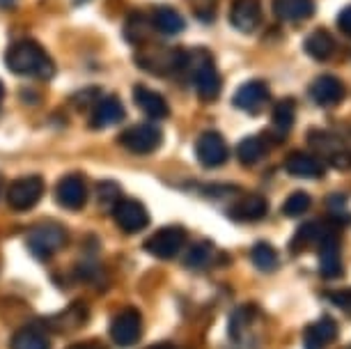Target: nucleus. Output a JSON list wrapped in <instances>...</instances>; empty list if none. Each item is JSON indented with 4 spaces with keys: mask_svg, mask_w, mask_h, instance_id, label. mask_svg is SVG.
Masks as SVG:
<instances>
[{
    "mask_svg": "<svg viewBox=\"0 0 351 349\" xmlns=\"http://www.w3.org/2000/svg\"><path fill=\"white\" fill-rule=\"evenodd\" d=\"M191 78H193V83H195V92H197V97H200V101L204 104L216 101L223 90V81L214 64V58H211L207 51H200V60H195V56H193Z\"/></svg>",
    "mask_w": 351,
    "mask_h": 349,
    "instance_id": "3",
    "label": "nucleus"
},
{
    "mask_svg": "<svg viewBox=\"0 0 351 349\" xmlns=\"http://www.w3.org/2000/svg\"><path fill=\"white\" fill-rule=\"evenodd\" d=\"M136 62L143 69L152 71V74H170L175 69H182L184 53L177 49H158V51H149V53H138Z\"/></svg>",
    "mask_w": 351,
    "mask_h": 349,
    "instance_id": "14",
    "label": "nucleus"
},
{
    "mask_svg": "<svg viewBox=\"0 0 351 349\" xmlns=\"http://www.w3.org/2000/svg\"><path fill=\"white\" fill-rule=\"evenodd\" d=\"M267 212H269L267 197L260 193H248L239 197V200L228 209V216L232 221H239V223H255L264 219Z\"/></svg>",
    "mask_w": 351,
    "mask_h": 349,
    "instance_id": "17",
    "label": "nucleus"
},
{
    "mask_svg": "<svg viewBox=\"0 0 351 349\" xmlns=\"http://www.w3.org/2000/svg\"><path fill=\"white\" fill-rule=\"evenodd\" d=\"M230 23L239 32H253L262 23V0H232Z\"/></svg>",
    "mask_w": 351,
    "mask_h": 349,
    "instance_id": "15",
    "label": "nucleus"
},
{
    "mask_svg": "<svg viewBox=\"0 0 351 349\" xmlns=\"http://www.w3.org/2000/svg\"><path fill=\"white\" fill-rule=\"evenodd\" d=\"M264 154H267V143L260 136H246L237 145V156L243 166H255L264 159Z\"/></svg>",
    "mask_w": 351,
    "mask_h": 349,
    "instance_id": "27",
    "label": "nucleus"
},
{
    "mask_svg": "<svg viewBox=\"0 0 351 349\" xmlns=\"http://www.w3.org/2000/svg\"><path fill=\"white\" fill-rule=\"evenodd\" d=\"M296 120V106L291 99H282L280 104L274 108V127L280 129L282 134L291 129V124Z\"/></svg>",
    "mask_w": 351,
    "mask_h": 349,
    "instance_id": "31",
    "label": "nucleus"
},
{
    "mask_svg": "<svg viewBox=\"0 0 351 349\" xmlns=\"http://www.w3.org/2000/svg\"><path fill=\"white\" fill-rule=\"evenodd\" d=\"M152 28L158 30L161 35H180L186 28V21H184V16L177 10L168 8V5H161L152 14Z\"/></svg>",
    "mask_w": 351,
    "mask_h": 349,
    "instance_id": "25",
    "label": "nucleus"
},
{
    "mask_svg": "<svg viewBox=\"0 0 351 349\" xmlns=\"http://www.w3.org/2000/svg\"><path fill=\"white\" fill-rule=\"evenodd\" d=\"M303 51L317 62H326L335 53V39L328 30H315L310 32L303 42Z\"/></svg>",
    "mask_w": 351,
    "mask_h": 349,
    "instance_id": "22",
    "label": "nucleus"
},
{
    "mask_svg": "<svg viewBox=\"0 0 351 349\" xmlns=\"http://www.w3.org/2000/svg\"><path fill=\"white\" fill-rule=\"evenodd\" d=\"M147 28H149L147 19L143 14H138V12H134L127 21V28H124V37H127L131 44H138V42H143L145 35H147Z\"/></svg>",
    "mask_w": 351,
    "mask_h": 349,
    "instance_id": "32",
    "label": "nucleus"
},
{
    "mask_svg": "<svg viewBox=\"0 0 351 349\" xmlns=\"http://www.w3.org/2000/svg\"><path fill=\"white\" fill-rule=\"evenodd\" d=\"M46 184L39 175H25L19 177L10 184L8 189V205L14 209V212H28L42 200Z\"/></svg>",
    "mask_w": 351,
    "mask_h": 349,
    "instance_id": "6",
    "label": "nucleus"
},
{
    "mask_svg": "<svg viewBox=\"0 0 351 349\" xmlns=\"http://www.w3.org/2000/svg\"><path fill=\"white\" fill-rule=\"evenodd\" d=\"M285 170L291 177H301V180H319V177H324V163L315 154L308 152H291L285 159Z\"/></svg>",
    "mask_w": 351,
    "mask_h": 349,
    "instance_id": "20",
    "label": "nucleus"
},
{
    "mask_svg": "<svg viewBox=\"0 0 351 349\" xmlns=\"http://www.w3.org/2000/svg\"><path fill=\"white\" fill-rule=\"evenodd\" d=\"M28 251L35 255L37 260H49L56 253H60L67 246V230L60 223H39L28 232Z\"/></svg>",
    "mask_w": 351,
    "mask_h": 349,
    "instance_id": "2",
    "label": "nucleus"
},
{
    "mask_svg": "<svg viewBox=\"0 0 351 349\" xmlns=\"http://www.w3.org/2000/svg\"><path fill=\"white\" fill-rule=\"evenodd\" d=\"M330 237H337L335 226H328V223L322 221L306 223L303 228L296 230L294 239H291V251L299 253V251H308V248H319Z\"/></svg>",
    "mask_w": 351,
    "mask_h": 349,
    "instance_id": "13",
    "label": "nucleus"
},
{
    "mask_svg": "<svg viewBox=\"0 0 351 349\" xmlns=\"http://www.w3.org/2000/svg\"><path fill=\"white\" fill-rule=\"evenodd\" d=\"M3 99H5V85L0 83V104H3Z\"/></svg>",
    "mask_w": 351,
    "mask_h": 349,
    "instance_id": "38",
    "label": "nucleus"
},
{
    "mask_svg": "<svg viewBox=\"0 0 351 349\" xmlns=\"http://www.w3.org/2000/svg\"><path fill=\"white\" fill-rule=\"evenodd\" d=\"M0 189H3V177H0Z\"/></svg>",
    "mask_w": 351,
    "mask_h": 349,
    "instance_id": "40",
    "label": "nucleus"
},
{
    "mask_svg": "<svg viewBox=\"0 0 351 349\" xmlns=\"http://www.w3.org/2000/svg\"><path fill=\"white\" fill-rule=\"evenodd\" d=\"M186 239L189 234L182 226H165L161 230H156L154 234H149L145 239L143 248L158 260H172L186 246Z\"/></svg>",
    "mask_w": 351,
    "mask_h": 349,
    "instance_id": "5",
    "label": "nucleus"
},
{
    "mask_svg": "<svg viewBox=\"0 0 351 349\" xmlns=\"http://www.w3.org/2000/svg\"><path fill=\"white\" fill-rule=\"evenodd\" d=\"M269 99H271V92H269L267 83L264 81H248L234 92L232 101H234V106L239 110H243V113L257 115L267 108Z\"/></svg>",
    "mask_w": 351,
    "mask_h": 349,
    "instance_id": "11",
    "label": "nucleus"
},
{
    "mask_svg": "<svg viewBox=\"0 0 351 349\" xmlns=\"http://www.w3.org/2000/svg\"><path fill=\"white\" fill-rule=\"evenodd\" d=\"M124 106L117 97H99L92 106V113H90V127L92 129H108V127H115L124 120Z\"/></svg>",
    "mask_w": 351,
    "mask_h": 349,
    "instance_id": "16",
    "label": "nucleus"
},
{
    "mask_svg": "<svg viewBox=\"0 0 351 349\" xmlns=\"http://www.w3.org/2000/svg\"><path fill=\"white\" fill-rule=\"evenodd\" d=\"M337 25H340V30L344 32V35L351 37V5L340 10V14H337Z\"/></svg>",
    "mask_w": 351,
    "mask_h": 349,
    "instance_id": "35",
    "label": "nucleus"
},
{
    "mask_svg": "<svg viewBox=\"0 0 351 349\" xmlns=\"http://www.w3.org/2000/svg\"><path fill=\"white\" fill-rule=\"evenodd\" d=\"M310 145L326 159L333 168H349L351 154L342 147L340 138L326 134V131H310Z\"/></svg>",
    "mask_w": 351,
    "mask_h": 349,
    "instance_id": "12",
    "label": "nucleus"
},
{
    "mask_svg": "<svg viewBox=\"0 0 351 349\" xmlns=\"http://www.w3.org/2000/svg\"><path fill=\"white\" fill-rule=\"evenodd\" d=\"M143 335V315L136 308H124L110 322V338L117 347H134Z\"/></svg>",
    "mask_w": 351,
    "mask_h": 349,
    "instance_id": "8",
    "label": "nucleus"
},
{
    "mask_svg": "<svg viewBox=\"0 0 351 349\" xmlns=\"http://www.w3.org/2000/svg\"><path fill=\"white\" fill-rule=\"evenodd\" d=\"M344 349H351V345H347V347H344Z\"/></svg>",
    "mask_w": 351,
    "mask_h": 349,
    "instance_id": "41",
    "label": "nucleus"
},
{
    "mask_svg": "<svg viewBox=\"0 0 351 349\" xmlns=\"http://www.w3.org/2000/svg\"><path fill=\"white\" fill-rule=\"evenodd\" d=\"M69 349H104V347H99L97 342H88V345H74V347H69Z\"/></svg>",
    "mask_w": 351,
    "mask_h": 349,
    "instance_id": "36",
    "label": "nucleus"
},
{
    "mask_svg": "<svg viewBox=\"0 0 351 349\" xmlns=\"http://www.w3.org/2000/svg\"><path fill=\"white\" fill-rule=\"evenodd\" d=\"M149 349H177V347H172V345H156V347H149Z\"/></svg>",
    "mask_w": 351,
    "mask_h": 349,
    "instance_id": "37",
    "label": "nucleus"
},
{
    "mask_svg": "<svg viewBox=\"0 0 351 349\" xmlns=\"http://www.w3.org/2000/svg\"><path fill=\"white\" fill-rule=\"evenodd\" d=\"M319 274L324 278H337L342 276V260H340V243L337 237H330L319 246Z\"/></svg>",
    "mask_w": 351,
    "mask_h": 349,
    "instance_id": "24",
    "label": "nucleus"
},
{
    "mask_svg": "<svg viewBox=\"0 0 351 349\" xmlns=\"http://www.w3.org/2000/svg\"><path fill=\"white\" fill-rule=\"evenodd\" d=\"M134 101L149 120H163V117L170 115V106L165 101V97L161 92L145 88V85H136L134 88Z\"/></svg>",
    "mask_w": 351,
    "mask_h": 349,
    "instance_id": "19",
    "label": "nucleus"
},
{
    "mask_svg": "<svg viewBox=\"0 0 351 349\" xmlns=\"http://www.w3.org/2000/svg\"><path fill=\"white\" fill-rule=\"evenodd\" d=\"M8 69L19 76H32V78H49L53 74V60L51 56L32 39H21L10 46L5 56Z\"/></svg>",
    "mask_w": 351,
    "mask_h": 349,
    "instance_id": "1",
    "label": "nucleus"
},
{
    "mask_svg": "<svg viewBox=\"0 0 351 349\" xmlns=\"http://www.w3.org/2000/svg\"><path fill=\"white\" fill-rule=\"evenodd\" d=\"M56 200L60 207L78 212V209H83L85 202H88V184L76 173L64 175L56 186Z\"/></svg>",
    "mask_w": 351,
    "mask_h": 349,
    "instance_id": "10",
    "label": "nucleus"
},
{
    "mask_svg": "<svg viewBox=\"0 0 351 349\" xmlns=\"http://www.w3.org/2000/svg\"><path fill=\"white\" fill-rule=\"evenodd\" d=\"M310 97H313V101L317 106L333 108L344 99V85L340 78H335L330 74L319 76V78H315L313 85H310Z\"/></svg>",
    "mask_w": 351,
    "mask_h": 349,
    "instance_id": "18",
    "label": "nucleus"
},
{
    "mask_svg": "<svg viewBox=\"0 0 351 349\" xmlns=\"http://www.w3.org/2000/svg\"><path fill=\"white\" fill-rule=\"evenodd\" d=\"M112 221L115 226L127 234H136L149 226V212L136 197H120V200L112 205Z\"/></svg>",
    "mask_w": 351,
    "mask_h": 349,
    "instance_id": "7",
    "label": "nucleus"
},
{
    "mask_svg": "<svg viewBox=\"0 0 351 349\" xmlns=\"http://www.w3.org/2000/svg\"><path fill=\"white\" fill-rule=\"evenodd\" d=\"M315 0H276L274 12L282 21H306L315 14Z\"/></svg>",
    "mask_w": 351,
    "mask_h": 349,
    "instance_id": "23",
    "label": "nucleus"
},
{
    "mask_svg": "<svg viewBox=\"0 0 351 349\" xmlns=\"http://www.w3.org/2000/svg\"><path fill=\"white\" fill-rule=\"evenodd\" d=\"M337 338V322L333 317H322L306 326L303 345L306 349H326Z\"/></svg>",
    "mask_w": 351,
    "mask_h": 349,
    "instance_id": "21",
    "label": "nucleus"
},
{
    "mask_svg": "<svg viewBox=\"0 0 351 349\" xmlns=\"http://www.w3.org/2000/svg\"><path fill=\"white\" fill-rule=\"evenodd\" d=\"M214 243L202 239L193 243V246L189 248L186 258H184V265H186L189 269H207L211 265V260H214Z\"/></svg>",
    "mask_w": 351,
    "mask_h": 349,
    "instance_id": "29",
    "label": "nucleus"
},
{
    "mask_svg": "<svg viewBox=\"0 0 351 349\" xmlns=\"http://www.w3.org/2000/svg\"><path fill=\"white\" fill-rule=\"evenodd\" d=\"M14 0H0V5H12Z\"/></svg>",
    "mask_w": 351,
    "mask_h": 349,
    "instance_id": "39",
    "label": "nucleus"
},
{
    "mask_svg": "<svg viewBox=\"0 0 351 349\" xmlns=\"http://www.w3.org/2000/svg\"><path fill=\"white\" fill-rule=\"evenodd\" d=\"M195 156L204 168H221L230 159V147L218 131H204L195 141Z\"/></svg>",
    "mask_w": 351,
    "mask_h": 349,
    "instance_id": "9",
    "label": "nucleus"
},
{
    "mask_svg": "<svg viewBox=\"0 0 351 349\" xmlns=\"http://www.w3.org/2000/svg\"><path fill=\"white\" fill-rule=\"evenodd\" d=\"M313 205V197H310L306 191H294L287 200L282 202V216H287V219H296V216H303Z\"/></svg>",
    "mask_w": 351,
    "mask_h": 349,
    "instance_id": "30",
    "label": "nucleus"
},
{
    "mask_svg": "<svg viewBox=\"0 0 351 349\" xmlns=\"http://www.w3.org/2000/svg\"><path fill=\"white\" fill-rule=\"evenodd\" d=\"M12 349H51L49 335L42 331V326H23L21 331L14 333L10 342Z\"/></svg>",
    "mask_w": 351,
    "mask_h": 349,
    "instance_id": "26",
    "label": "nucleus"
},
{
    "mask_svg": "<svg viewBox=\"0 0 351 349\" xmlns=\"http://www.w3.org/2000/svg\"><path fill=\"white\" fill-rule=\"evenodd\" d=\"M326 299L333 306L340 308L342 313H347L351 317V289H337V292H326Z\"/></svg>",
    "mask_w": 351,
    "mask_h": 349,
    "instance_id": "34",
    "label": "nucleus"
},
{
    "mask_svg": "<svg viewBox=\"0 0 351 349\" xmlns=\"http://www.w3.org/2000/svg\"><path fill=\"white\" fill-rule=\"evenodd\" d=\"M250 260H253V265L260 269L264 274H271L276 272L278 265H280V258H278V251L271 243L267 241H257L253 248H250Z\"/></svg>",
    "mask_w": 351,
    "mask_h": 349,
    "instance_id": "28",
    "label": "nucleus"
},
{
    "mask_svg": "<svg viewBox=\"0 0 351 349\" xmlns=\"http://www.w3.org/2000/svg\"><path fill=\"white\" fill-rule=\"evenodd\" d=\"M120 186H117L115 182H101L99 184V202H101L104 207L112 209V205H115L117 200H120Z\"/></svg>",
    "mask_w": 351,
    "mask_h": 349,
    "instance_id": "33",
    "label": "nucleus"
},
{
    "mask_svg": "<svg viewBox=\"0 0 351 349\" xmlns=\"http://www.w3.org/2000/svg\"><path fill=\"white\" fill-rule=\"evenodd\" d=\"M117 141H120V145L127 149V152L138 154V156H147L161 147L163 131L158 129L156 124L143 122V124H134V127L124 129Z\"/></svg>",
    "mask_w": 351,
    "mask_h": 349,
    "instance_id": "4",
    "label": "nucleus"
}]
</instances>
